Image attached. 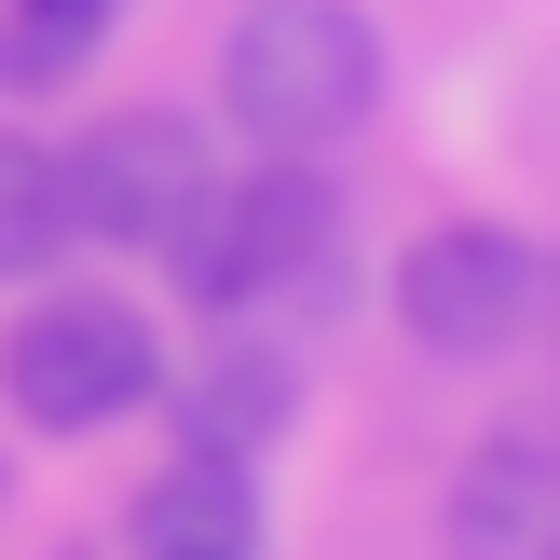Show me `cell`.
Instances as JSON below:
<instances>
[{"label": "cell", "mask_w": 560, "mask_h": 560, "mask_svg": "<svg viewBox=\"0 0 560 560\" xmlns=\"http://www.w3.org/2000/svg\"><path fill=\"white\" fill-rule=\"evenodd\" d=\"M219 109L260 151H328L383 109V27L355 0H246L219 42Z\"/></svg>", "instance_id": "obj_1"}, {"label": "cell", "mask_w": 560, "mask_h": 560, "mask_svg": "<svg viewBox=\"0 0 560 560\" xmlns=\"http://www.w3.org/2000/svg\"><path fill=\"white\" fill-rule=\"evenodd\" d=\"M0 397H14L42 438H96V424H124V410L164 397V342H151L137 301L55 288V301H27L14 342H0Z\"/></svg>", "instance_id": "obj_2"}, {"label": "cell", "mask_w": 560, "mask_h": 560, "mask_svg": "<svg viewBox=\"0 0 560 560\" xmlns=\"http://www.w3.org/2000/svg\"><path fill=\"white\" fill-rule=\"evenodd\" d=\"M55 191H69V233L82 246H164V219L206 191V137L178 109H109L55 151Z\"/></svg>", "instance_id": "obj_3"}, {"label": "cell", "mask_w": 560, "mask_h": 560, "mask_svg": "<svg viewBox=\"0 0 560 560\" xmlns=\"http://www.w3.org/2000/svg\"><path fill=\"white\" fill-rule=\"evenodd\" d=\"M397 328L424 355H506L534 328V246L492 233V219H438L397 260Z\"/></svg>", "instance_id": "obj_4"}, {"label": "cell", "mask_w": 560, "mask_h": 560, "mask_svg": "<svg viewBox=\"0 0 560 560\" xmlns=\"http://www.w3.org/2000/svg\"><path fill=\"white\" fill-rule=\"evenodd\" d=\"M164 410H178V452H219V465H260L301 410V370L273 342H206L191 370H164Z\"/></svg>", "instance_id": "obj_5"}, {"label": "cell", "mask_w": 560, "mask_h": 560, "mask_svg": "<svg viewBox=\"0 0 560 560\" xmlns=\"http://www.w3.org/2000/svg\"><path fill=\"white\" fill-rule=\"evenodd\" d=\"M560 534V438H479L452 479V560H547Z\"/></svg>", "instance_id": "obj_6"}, {"label": "cell", "mask_w": 560, "mask_h": 560, "mask_svg": "<svg viewBox=\"0 0 560 560\" xmlns=\"http://www.w3.org/2000/svg\"><path fill=\"white\" fill-rule=\"evenodd\" d=\"M191 547H260V479L219 452H178L137 492V560H191Z\"/></svg>", "instance_id": "obj_7"}, {"label": "cell", "mask_w": 560, "mask_h": 560, "mask_svg": "<svg viewBox=\"0 0 560 560\" xmlns=\"http://www.w3.org/2000/svg\"><path fill=\"white\" fill-rule=\"evenodd\" d=\"M124 0H0V96H55L69 69H96Z\"/></svg>", "instance_id": "obj_8"}, {"label": "cell", "mask_w": 560, "mask_h": 560, "mask_svg": "<svg viewBox=\"0 0 560 560\" xmlns=\"http://www.w3.org/2000/svg\"><path fill=\"white\" fill-rule=\"evenodd\" d=\"M69 260V191H55V151L42 137H0V288Z\"/></svg>", "instance_id": "obj_9"}, {"label": "cell", "mask_w": 560, "mask_h": 560, "mask_svg": "<svg viewBox=\"0 0 560 560\" xmlns=\"http://www.w3.org/2000/svg\"><path fill=\"white\" fill-rule=\"evenodd\" d=\"M534 328H560V260H534Z\"/></svg>", "instance_id": "obj_10"}, {"label": "cell", "mask_w": 560, "mask_h": 560, "mask_svg": "<svg viewBox=\"0 0 560 560\" xmlns=\"http://www.w3.org/2000/svg\"><path fill=\"white\" fill-rule=\"evenodd\" d=\"M191 560H260V547H191Z\"/></svg>", "instance_id": "obj_11"}, {"label": "cell", "mask_w": 560, "mask_h": 560, "mask_svg": "<svg viewBox=\"0 0 560 560\" xmlns=\"http://www.w3.org/2000/svg\"><path fill=\"white\" fill-rule=\"evenodd\" d=\"M547 560H560V534H547Z\"/></svg>", "instance_id": "obj_12"}]
</instances>
